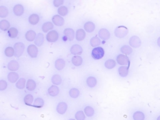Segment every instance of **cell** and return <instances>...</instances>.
Returning a JSON list of instances; mask_svg holds the SVG:
<instances>
[{
  "mask_svg": "<svg viewBox=\"0 0 160 120\" xmlns=\"http://www.w3.org/2000/svg\"><path fill=\"white\" fill-rule=\"evenodd\" d=\"M8 33V36L11 38H16L18 36V32L17 29L15 28H10Z\"/></svg>",
  "mask_w": 160,
  "mask_h": 120,
  "instance_id": "cell-39",
  "label": "cell"
},
{
  "mask_svg": "<svg viewBox=\"0 0 160 120\" xmlns=\"http://www.w3.org/2000/svg\"><path fill=\"white\" fill-rule=\"evenodd\" d=\"M121 51L125 55H129L132 53L133 49L131 47L128 45H124L121 48Z\"/></svg>",
  "mask_w": 160,
  "mask_h": 120,
  "instance_id": "cell-25",
  "label": "cell"
},
{
  "mask_svg": "<svg viewBox=\"0 0 160 120\" xmlns=\"http://www.w3.org/2000/svg\"><path fill=\"white\" fill-rule=\"evenodd\" d=\"M86 83L88 86L90 88H93L96 85L97 80L93 76H90L86 80Z\"/></svg>",
  "mask_w": 160,
  "mask_h": 120,
  "instance_id": "cell-22",
  "label": "cell"
},
{
  "mask_svg": "<svg viewBox=\"0 0 160 120\" xmlns=\"http://www.w3.org/2000/svg\"><path fill=\"white\" fill-rule=\"evenodd\" d=\"M91 55L94 60H100L104 56L105 51L101 47H96L93 49Z\"/></svg>",
  "mask_w": 160,
  "mask_h": 120,
  "instance_id": "cell-2",
  "label": "cell"
},
{
  "mask_svg": "<svg viewBox=\"0 0 160 120\" xmlns=\"http://www.w3.org/2000/svg\"><path fill=\"white\" fill-rule=\"evenodd\" d=\"M129 43L131 47L134 48H138L140 47L141 45H142V42H141V40L139 37L137 36H133L129 39Z\"/></svg>",
  "mask_w": 160,
  "mask_h": 120,
  "instance_id": "cell-5",
  "label": "cell"
},
{
  "mask_svg": "<svg viewBox=\"0 0 160 120\" xmlns=\"http://www.w3.org/2000/svg\"><path fill=\"white\" fill-rule=\"evenodd\" d=\"M70 52L73 55H81L83 52V48L80 45H74L71 46L70 49Z\"/></svg>",
  "mask_w": 160,
  "mask_h": 120,
  "instance_id": "cell-10",
  "label": "cell"
},
{
  "mask_svg": "<svg viewBox=\"0 0 160 120\" xmlns=\"http://www.w3.org/2000/svg\"><path fill=\"white\" fill-rule=\"evenodd\" d=\"M95 25L93 22H87L85 24V26H84V28H85V30L88 33H92L94 32V30L95 29Z\"/></svg>",
  "mask_w": 160,
  "mask_h": 120,
  "instance_id": "cell-18",
  "label": "cell"
},
{
  "mask_svg": "<svg viewBox=\"0 0 160 120\" xmlns=\"http://www.w3.org/2000/svg\"><path fill=\"white\" fill-rule=\"evenodd\" d=\"M44 41V38L43 34L42 33L38 34V35L36 36V38L35 39V45L38 46H41L43 44Z\"/></svg>",
  "mask_w": 160,
  "mask_h": 120,
  "instance_id": "cell-21",
  "label": "cell"
},
{
  "mask_svg": "<svg viewBox=\"0 0 160 120\" xmlns=\"http://www.w3.org/2000/svg\"><path fill=\"white\" fill-rule=\"evenodd\" d=\"M157 120H160V116H159V117H158V118H157Z\"/></svg>",
  "mask_w": 160,
  "mask_h": 120,
  "instance_id": "cell-47",
  "label": "cell"
},
{
  "mask_svg": "<svg viewBox=\"0 0 160 120\" xmlns=\"http://www.w3.org/2000/svg\"><path fill=\"white\" fill-rule=\"evenodd\" d=\"M58 39V33H57L56 31L52 30L51 32H49L47 36H46V40L49 42H56Z\"/></svg>",
  "mask_w": 160,
  "mask_h": 120,
  "instance_id": "cell-6",
  "label": "cell"
},
{
  "mask_svg": "<svg viewBox=\"0 0 160 120\" xmlns=\"http://www.w3.org/2000/svg\"><path fill=\"white\" fill-rule=\"evenodd\" d=\"M51 81L55 85H59L62 82V80L59 75H53L52 77Z\"/></svg>",
  "mask_w": 160,
  "mask_h": 120,
  "instance_id": "cell-30",
  "label": "cell"
},
{
  "mask_svg": "<svg viewBox=\"0 0 160 120\" xmlns=\"http://www.w3.org/2000/svg\"><path fill=\"white\" fill-rule=\"evenodd\" d=\"M129 68L128 67H124V66H122L120 67L118 69L119 74L122 77H126L128 75L129 72Z\"/></svg>",
  "mask_w": 160,
  "mask_h": 120,
  "instance_id": "cell-26",
  "label": "cell"
},
{
  "mask_svg": "<svg viewBox=\"0 0 160 120\" xmlns=\"http://www.w3.org/2000/svg\"><path fill=\"white\" fill-rule=\"evenodd\" d=\"M128 29L126 27L120 26L117 27L115 30V35L118 38H123L127 35Z\"/></svg>",
  "mask_w": 160,
  "mask_h": 120,
  "instance_id": "cell-1",
  "label": "cell"
},
{
  "mask_svg": "<svg viewBox=\"0 0 160 120\" xmlns=\"http://www.w3.org/2000/svg\"><path fill=\"white\" fill-rule=\"evenodd\" d=\"M59 89L56 85H52L48 89V94L51 96H56L59 94Z\"/></svg>",
  "mask_w": 160,
  "mask_h": 120,
  "instance_id": "cell-15",
  "label": "cell"
},
{
  "mask_svg": "<svg viewBox=\"0 0 160 120\" xmlns=\"http://www.w3.org/2000/svg\"><path fill=\"white\" fill-rule=\"evenodd\" d=\"M43 105H44V101L43 99L40 98H37L35 100V102H34V104H33L34 107L38 108L43 107Z\"/></svg>",
  "mask_w": 160,
  "mask_h": 120,
  "instance_id": "cell-36",
  "label": "cell"
},
{
  "mask_svg": "<svg viewBox=\"0 0 160 120\" xmlns=\"http://www.w3.org/2000/svg\"><path fill=\"white\" fill-rule=\"evenodd\" d=\"M53 27H54V25H53L52 23L46 22L44 23L43 26H42V30H43L44 33H46L48 31L52 29L53 28Z\"/></svg>",
  "mask_w": 160,
  "mask_h": 120,
  "instance_id": "cell-29",
  "label": "cell"
},
{
  "mask_svg": "<svg viewBox=\"0 0 160 120\" xmlns=\"http://www.w3.org/2000/svg\"><path fill=\"white\" fill-rule=\"evenodd\" d=\"M27 51L28 55L31 58H36L38 55V49L35 45H29Z\"/></svg>",
  "mask_w": 160,
  "mask_h": 120,
  "instance_id": "cell-7",
  "label": "cell"
},
{
  "mask_svg": "<svg viewBox=\"0 0 160 120\" xmlns=\"http://www.w3.org/2000/svg\"><path fill=\"white\" fill-rule=\"evenodd\" d=\"M55 68L58 71H61L65 67V61L63 59H58L55 61Z\"/></svg>",
  "mask_w": 160,
  "mask_h": 120,
  "instance_id": "cell-20",
  "label": "cell"
},
{
  "mask_svg": "<svg viewBox=\"0 0 160 120\" xmlns=\"http://www.w3.org/2000/svg\"><path fill=\"white\" fill-rule=\"evenodd\" d=\"M25 84H26V80L25 78H20L16 82V86L18 89L23 90V89L25 88Z\"/></svg>",
  "mask_w": 160,
  "mask_h": 120,
  "instance_id": "cell-34",
  "label": "cell"
},
{
  "mask_svg": "<svg viewBox=\"0 0 160 120\" xmlns=\"http://www.w3.org/2000/svg\"><path fill=\"white\" fill-rule=\"evenodd\" d=\"M13 12L15 15L20 16L24 13V8L21 5H16L13 8Z\"/></svg>",
  "mask_w": 160,
  "mask_h": 120,
  "instance_id": "cell-14",
  "label": "cell"
},
{
  "mask_svg": "<svg viewBox=\"0 0 160 120\" xmlns=\"http://www.w3.org/2000/svg\"><path fill=\"white\" fill-rule=\"evenodd\" d=\"M64 34L70 41H73L75 38V33L74 30L71 28H66L64 30Z\"/></svg>",
  "mask_w": 160,
  "mask_h": 120,
  "instance_id": "cell-12",
  "label": "cell"
},
{
  "mask_svg": "<svg viewBox=\"0 0 160 120\" xmlns=\"http://www.w3.org/2000/svg\"><path fill=\"white\" fill-rule=\"evenodd\" d=\"M36 84L35 81L33 80H28L26 83V88L28 91H33L35 90Z\"/></svg>",
  "mask_w": 160,
  "mask_h": 120,
  "instance_id": "cell-23",
  "label": "cell"
},
{
  "mask_svg": "<svg viewBox=\"0 0 160 120\" xmlns=\"http://www.w3.org/2000/svg\"><path fill=\"white\" fill-rule=\"evenodd\" d=\"M86 37L85 31L83 29H79L77 31L76 33V39L78 41H81L85 39Z\"/></svg>",
  "mask_w": 160,
  "mask_h": 120,
  "instance_id": "cell-16",
  "label": "cell"
},
{
  "mask_svg": "<svg viewBox=\"0 0 160 120\" xmlns=\"http://www.w3.org/2000/svg\"><path fill=\"white\" fill-rule=\"evenodd\" d=\"M98 35L101 39L103 40H108L110 38V33L106 29H101L99 31Z\"/></svg>",
  "mask_w": 160,
  "mask_h": 120,
  "instance_id": "cell-11",
  "label": "cell"
},
{
  "mask_svg": "<svg viewBox=\"0 0 160 120\" xmlns=\"http://www.w3.org/2000/svg\"><path fill=\"white\" fill-rule=\"evenodd\" d=\"M157 44L159 47H160V37H159L157 40Z\"/></svg>",
  "mask_w": 160,
  "mask_h": 120,
  "instance_id": "cell-46",
  "label": "cell"
},
{
  "mask_svg": "<svg viewBox=\"0 0 160 120\" xmlns=\"http://www.w3.org/2000/svg\"><path fill=\"white\" fill-rule=\"evenodd\" d=\"M69 95L71 98H77L79 95V91L77 88H72L70 90Z\"/></svg>",
  "mask_w": 160,
  "mask_h": 120,
  "instance_id": "cell-37",
  "label": "cell"
},
{
  "mask_svg": "<svg viewBox=\"0 0 160 120\" xmlns=\"http://www.w3.org/2000/svg\"><path fill=\"white\" fill-rule=\"evenodd\" d=\"M39 20L40 18L38 16V15L36 14H33L29 17V22L30 24H31L33 25H36L37 23L39 22Z\"/></svg>",
  "mask_w": 160,
  "mask_h": 120,
  "instance_id": "cell-24",
  "label": "cell"
},
{
  "mask_svg": "<svg viewBox=\"0 0 160 120\" xmlns=\"http://www.w3.org/2000/svg\"><path fill=\"white\" fill-rule=\"evenodd\" d=\"M8 79L11 83H14L18 81L19 75L18 73L15 72H11L8 75Z\"/></svg>",
  "mask_w": 160,
  "mask_h": 120,
  "instance_id": "cell-17",
  "label": "cell"
},
{
  "mask_svg": "<svg viewBox=\"0 0 160 120\" xmlns=\"http://www.w3.org/2000/svg\"><path fill=\"white\" fill-rule=\"evenodd\" d=\"M63 3V0H55V1H53V5H54L55 7H59L61 5H62Z\"/></svg>",
  "mask_w": 160,
  "mask_h": 120,
  "instance_id": "cell-45",
  "label": "cell"
},
{
  "mask_svg": "<svg viewBox=\"0 0 160 120\" xmlns=\"http://www.w3.org/2000/svg\"><path fill=\"white\" fill-rule=\"evenodd\" d=\"M10 27V23L6 20H3L0 21V28L3 31L9 30Z\"/></svg>",
  "mask_w": 160,
  "mask_h": 120,
  "instance_id": "cell-28",
  "label": "cell"
},
{
  "mask_svg": "<svg viewBox=\"0 0 160 120\" xmlns=\"http://www.w3.org/2000/svg\"><path fill=\"white\" fill-rule=\"evenodd\" d=\"M69 120H75V119H70Z\"/></svg>",
  "mask_w": 160,
  "mask_h": 120,
  "instance_id": "cell-48",
  "label": "cell"
},
{
  "mask_svg": "<svg viewBox=\"0 0 160 120\" xmlns=\"http://www.w3.org/2000/svg\"><path fill=\"white\" fill-rule=\"evenodd\" d=\"M68 106L67 104L64 102L59 103L56 108V111L60 115H63L66 113L67 110Z\"/></svg>",
  "mask_w": 160,
  "mask_h": 120,
  "instance_id": "cell-9",
  "label": "cell"
},
{
  "mask_svg": "<svg viewBox=\"0 0 160 120\" xmlns=\"http://www.w3.org/2000/svg\"><path fill=\"white\" fill-rule=\"evenodd\" d=\"M14 49L12 47H7L5 50V55L8 57H12L14 55Z\"/></svg>",
  "mask_w": 160,
  "mask_h": 120,
  "instance_id": "cell-42",
  "label": "cell"
},
{
  "mask_svg": "<svg viewBox=\"0 0 160 120\" xmlns=\"http://www.w3.org/2000/svg\"><path fill=\"white\" fill-rule=\"evenodd\" d=\"M101 44V41L97 37H93L90 40V45L93 46V47H96Z\"/></svg>",
  "mask_w": 160,
  "mask_h": 120,
  "instance_id": "cell-41",
  "label": "cell"
},
{
  "mask_svg": "<svg viewBox=\"0 0 160 120\" xmlns=\"http://www.w3.org/2000/svg\"><path fill=\"white\" fill-rule=\"evenodd\" d=\"M58 12L59 15H60L61 16H66V15L68 14V10L66 6H62L59 8Z\"/></svg>",
  "mask_w": 160,
  "mask_h": 120,
  "instance_id": "cell-40",
  "label": "cell"
},
{
  "mask_svg": "<svg viewBox=\"0 0 160 120\" xmlns=\"http://www.w3.org/2000/svg\"><path fill=\"white\" fill-rule=\"evenodd\" d=\"M7 88V83L5 80L0 81V90L3 91Z\"/></svg>",
  "mask_w": 160,
  "mask_h": 120,
  "instance_id": "cell-44",
  "label": "cell"
},
{
  "mask_svg": "<svg viewBox=\"0 0 160 120\" xmlns=\"http://www.w3.org/2000/svg\"><path fill=\"white\" fill-rule=\"evenodd\" d=\"M118 63L120 65L124 66V67H127L129 68V65H130V61L128 58V57L125 55H120L118 56L116 58Z\"/></svg>",
  "mask_w": 160,
  "mask_h": 120,
  "instance_id": "cell-4",
  "label": "cell"
},
{
  "mask_svg": "<svg viewBox=\"0 0 160 120\" xmlns=\"http://www.w3.org/2000/svg\"><path fill=\"white\" fill-rule=\"evenodd\" d=\"M25 45L21 42H18L15 43L14 45V56L16 57H20L25 50Z\"/></svg>",
  "mask_w": 160,
  "mask_h": 120,
  "instance_id": "cell-3",
  "label": "cell"
},
{
  "mask_svg": "<svg viewBox=\"0 0 160 120\" xmlns=\"http://www.w3.org/2000/svg\"><path fill=\"white\" fill-rule=\"evenodd\" d=\"M53 23H54V25L58 26H63L64 23V20L62 16H61L60 15H55L53 16L52 18Z\"/></svg>",
  "mask_w": 160,
  "mask_h": 120,
  "instance_id": "cell-8",
  "label": "cell"
},
{
  "mask_svg": "<svg viewBox=\"0 0 160 120\" xmlns=\"http://www.w3.org/2000/svg\"><path fill=\"white\" fill-rule=\"evenodd\" d=\"M19 68H20V64L18 63V61L15 60L11 61L8 64V68L9 69V70L13 72L17 71Z\"/></svg>",
  "mask_w": 160,
  "mask_h": 120,
  "instance_id": "cell-13",
  "label": "cell"
},
{
  "mask_svg": "<svg viewBox=\"0 0 160 120\" xmlns=\"http://www.w3.org/2000/svg\"><path fill=\"white\" fill-rule=\"evenodd\" d=\"M84 111H85V115L88 117H92V116H93L94 114V111L93 110V108L91 106H86L85 108Z\"/></svg>",
  "mask_w": 160,
  "mask_h": 120,
  "instance_id": "cell-38",
  "label": "cell"
},
{
  "mask_svg": "<svg viewBox=\"0 0 160 120\" xmlns=\"http://www.w3.org/2000/svg\"><path fill=\"white\" fill-rule=\"evenodd\" d=\"M75 118L77 120H85V115L83 111H78L77 113L75 114Z\"/></svg>",
  "mask_w": 160,
  "mask_h": 120,
  "instance_id": "cell-43",
  "label": "cell"
},
{
  "mask_svg": "<svg viewBox=\"0 0 160 120\" xmlns=\"http://www.w3.org/2000/svg\"><path fill=\"white\" fill-rule=\"evenodd\" d=\"M8 15V10L4 6H0V17L5 18Z\"/></svg>",
  "mask_w": 160,
  "mask_h": 120,
  "instance_id": "cell-35",
  "label": "cell"
},
{
  "mask_svg": "<svg viewBox=\"0 0 160 120\" xmlns=\"http://www.w3.org/2000/svg\"><path fill=\"white\" fill-rule=\"evenodd\" d=\"M133 117L134 120H144V115L142 111H136L133 114Z\"/></svg>",
  "mask_w": 160,
  "mask_h": 120,
  "instance_id": "cell-32",
  "label": "cell"
},
{
  "mask_svg": "<svg viewBox=\"0 0 160 120\" xmlns=\"http://www.w3.org/2000/svg\"><path fill=\"white\" fill-rule=\"evenodd\" d=\"M36 34L35 32H34L33 30H29L28 32H26L25 34L26 39L28 41H33L35 40L36 38Z\"/></svg>",
  "mask_w": 160,
  "mask_h": 120,
  "instance_id": "cell-19",
  "label": "cell"
},
{
  "mask_svg": "<svg viewBox=\"0 0 160 120\" xmlns=\"http://www.w3.org/2000/svg\"><path fill=\"white\" fill-rule=\"evenodd\" d=\"M33 96L31 95L28 94L26 96H25V97L24 98V102L26 105L31 106L33 103Z\"/></svg>",
  "mask_w": 160,
  "mask_h": 120,
  "instance_id": "cell-33",
  "label": "cell"
},
{
  "mask_svg": "<svg viewBox=\"0 0 160 120\" xmlns=\"http://www.w3.org/2000/svg\"><path fill=\"white\" fill-rule=\"evenodd\" d=\"M105 66L106 68L108 69H113L115 67L116 62L113 60H108L105 63Z\"/></svg>",
  "mask_w": 160,
  "mask_h": 120,
  "instance_id": "cell-31",
  "label": "cell"
},
{
  "mask_svg": "<svg viewBox=\"0 0 160 120\" xmlns=\"http://www.w3.org/2000/svg\"><path fill=\"white\" fill-rule=\"evenodd\" d=\"M72 63L76 66V67H79V66L81 65L83 63V59L81 56H75L72 58Z\"/></svg>",
  "mask_w": 160,
  "mask_h": 120,
  "instance_id": "cell-27",
  "label": "cell"
}]
</instances>
